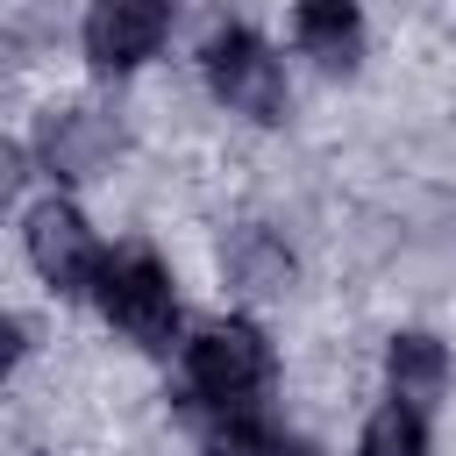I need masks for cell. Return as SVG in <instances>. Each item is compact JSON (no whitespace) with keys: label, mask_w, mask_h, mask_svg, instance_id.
Segmentation results:
<instances>
[{"label":"cell","mask_w":456,"mask_h":456,"mask_svg":"<svg viewBox=\"0 0 456 456\" xmlns=\"http://www.w3.org/2000/svg\"><path fill=\"white\" fill-rule=\"evenodd\" d=\"M356 456H428V406H406V399H385L363 435H356Z\"/></svg>","instance_id":"10"},{"label":"cell","mask_w":456,"mask_h":456,"mask_svg":"<svg viewBox=\"0 0 456 456\" xmlns=\"http://www.w3.org/2000/svg\"><path fill=\"white\" fill-rule=\"evenodd\" d=\"M221 264H228V278H235L242 292H285V285H292V249H285L271 228H235V235L221 242Z\"/></svg>","instance_id":"9"},{"label":"cell","mask_w":456,"mask_h":456,"mask_svg":"<svg viewBox=\"0 0 456 456\" xmlns=\"http://www.w3.org/2000/svg\"><path fill=\"white\" fill-rule=\"evenodd\" d=\"M207 456H306V442L271 428V420H256V413H228L221 435L207 442Z\"/></svg>","instance_id":"11"},{"label":"cell","mask_w":456,"mask_h":456,"mask_svg":"<svg viewBox=\"0 0 456 456\" xmlns=\"http://www.w3.org/2000/svg\"><path fill=\"white\" fill-rule=\"evenodd\" d=\"M178 0H93L86 7V57L93 71H135L157 57Z\"/></svg>","instance_id":"5"},{"label":"cell","mask_w":456,"mask_h":456,"mask_svg":"<svg viewBox=\"0 0 456 456\" xmlns=\"http://www.w3.org/2000/svg\"><path fill=\"white\" fill-rule=\"evenodd\" d=\"M200 71H207V93L228 107V114H249V121H285V64L271 57V43L256 28H214L207 50H200Z\"/></svg>","instance_id":"2"},{"label":"cell","mask_w":456,"mask_h":456,"mask_svg":"<svg viewBox=\"0 0 456 456\" xmlns=\"http://www.w3.org/2000/svg\"><path fill=\"white\" fill-rule=\"evenodd\" d=\"M93 299L135 342H164L178 328V292H171V271L157 264V249H114L93 278Z\"/></svg>","instance_id":"3"},{"label":"cell","mask_w":456,"mask_h":456,"mask_svg":"<svg viewBox=\"0 0 456 456\" xmlns=\"http://www.w3.org/2000/svg\"><path fill=\"white\" fill-rule=\"evenodd\" d=\"M271 385V342L256 321H207L185 342V392L214 413H249V399Z\"/></svg>","instance_id":"1"},{"label":"cell","mask_w":456,"mask_h":456,"mask_svg":"<svg viewBox=\"0 0 456 456\" xmlns=\"http://www.w3.org/2000/svg\"><path fill=\"white\" fill-rule=\"evenodd\" d=\"M385 378H392V399L435 406V399L449 392V349H442L428 328H399L392 349H385Z\"/></svg>","instance_id":"8"},{"label":"cell","mask_w":456,"mask_h":456,"mask_svg":"<svg viewBox=\"0 0 456 456\" xmlns=\"http://www.w3.org/2000/svg\"><path fill=\"white\" fill-rule=\"evenodd\" d=\"M292 36L328 71H349L363 50V14H356V0H292Z\"/></svg>","instance_id":"7"},{"label":"cell","mask_w":456,"mask_h":456,"mask_svg":"<svg viewBox=\"0 0 456 456\" xmlns=\"http://www.w3.org/2000/svg\"><path fill=\"white\" fill-rule=\"evenodd\" d=\"M114 150H121L114 114H100V107H86V100H64V107L50 100L43 121H36V157L50 164V178H93Z\"/></svg>","instance_id":"6"},{"label":"cell","mask_w":456,"mask_h":456,"mask_svg":"<svg viewBox=\"0 0 456 456\" xmlns=\"http://www.w3.org/2000/svg\"><path fill=\"white\" fill-rule=\"evenodd\" d=\"M21 235H28V264L43 271V285H57V292H93L107 249L93 242V228H86V214H78L71 200L28 207V228H21Z\"/></svg>","instance_id":"4"}]
</instances>
